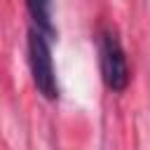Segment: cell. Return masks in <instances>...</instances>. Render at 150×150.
<instances>
[{"label": "cell", "mask_w": 150, "mask_h": 150, "mask_svg": "<svg viewBox=\"0 0 150 150\" xmlns=\"http://www.w3.org/2000/svg\"><path fill=\"white\" fill-rule=\"evenodd\" d=\"M52 38L45 35L38 28H28V68L35 89L47 98L56 101L59 98V80H56V68L52 59Z\"/></svg>", "instance_id": "cell-1"}, {"label": "cell", "mask_w": 150, "mask_h": 150, "mask_svg": "<svg viewBox=\"0 0 150 150\" xmlns=\"http://www.w3.org/2000/svg\"><path fill=\"white\" fill-rule=\"evenodd\" d=\"M98 66L103 84L110 91H124L131 80L127 52L122 47V40L112 26H103L98 30Z\"/></svg>", "instance_id": "cell-2"}, {"label": "cell", "mask_w": 150, "mask_h": 150, "mask_svg": "<svg viewBox=\"0 0 150 150\" xmlns=\"http://www.w3.org/2000/svg\"><path fill=\"white\" fill-rule=\"evenodd\" d=\"M26 12L30 16V26L42 30L45 35H49L52 40H56V28L52 21V5L49 2H28Z\"/></svg>", "instance_id": "cell-3"}]
</instances>
